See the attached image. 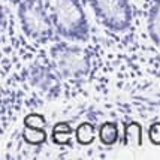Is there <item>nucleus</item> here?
<instances>
[{"label": "nucleus", "mask_w": 160, "mask_h": 160, "mask_svg": "<svg viewBox=\"0 0 160 160\" xmlns=\"http://www.w3.org/2000/svg\"><path fill=\"white\" fill-rule=\"evenodd\" d=\"M58 36L66 41L85 42L90 26L79 0H39Z\"/></svg>", "instance_id": "f257e3e1"}, {"label": "nucleus", "mask_w": 160, "mask_h": 160, "mask_svg": "<svg viewBox=\"0 0 160 160\" xmlns=\"http://www.w3.org/2000/svg\"><path fill=\"white\" fill-rule=\"evenodd\" d=\"M51 60L57 73L68 79H78L87 75L90 69V54L87 49L58 42L51 49Z\"/></svg>", "instance_id": "f03ea898"}, {"label": "nucleus", "mask_w": 160, "mask_h": 160, "mask_svg": "<svg viewBox=\"0 0 160 160\" xmlns=\"http://www.w3.org/2000/svg\"><path fill=\"white\" fill-rule=\"evenodd\" d=\"M21 28L35 42L43 43L54 39L56 30L39 0H22L18 6Z\"/></svg>", "instance_id": "7ed1b4c3"}, {"label": "nucleus", "mask_w": 160, "mask_h": 160, "mask_svg": "<svg viewBox=\"0 0 160 160\" xmlns=\"http://www.w3.org/2000/svg\"><path fill=\"white\" fill-rule=\"evenodd\" d=\"M98 20L111 32H126L132 26L130 0H88Z\"/></svg>", "instance_id": "20e7f679"}, {"label": "nucleus", "mask_w": 160, "mask_h": 160, "mask_svg": "<svg viewBox=\"0 0 160 160\" xmlns=\"http://www.w3.org/2000/svg\"><path fill=\"white\" fill-rule=\"evenodd\" d=\"M148 35L160 45V0H153L148 11Z\"/></svg>", "instance_id": "39448f33"}, {"label": "nucleus", "mask_w": 160, "mask_h": 160, "mask_svg": "<svg viewBox=\"0 0 160 160\" xmlns=\"http://www.w3.org/2000/svg\"><path fill=\"white\" fill-rule=\"evenodd\" d=\"M120 138L118 126L114 121H106L99 127V139L103 145H114Z\"/></svg>", "instance_id": "423d86ee"}, {"label": "nucleus", "mask_w": 160, "mask_h": 160, "mask_svg": "<svg viewBox=\"0 0 160 160\" xmlns=\"http://www.w3.org/2000/svg\"><path fill=\"white\" fill-rule=\"evenodd\" d=\"M96 138V129L90 123H81L77 129V141L81 145H90Z\"/></svg>", "instance_id": "0eeeda50"}, {"label": "nucleus", "mask_w": 160, "mask_h": 160, "mask_svg": "<svg viewBox=\"0 0 160 160\" xmlns=\"http://www.w3.org/2000/svg\"><path fill=\"white\" fill-rule=\"evenodd\" d=\"M72 138V129L66 123H58L52 129V141L58 145H66L70 142Z\"/></svg>", "instance_id": "6e6552de"}, {"label": "nucleus", "mask_w": 160, "mask_h": 160, "mask_svg": "<svg viewBox=\"0 0 160 160\" xmlns=\"http://www.w3.org/2000/svg\"><path fill=\"white\" fill-rule=\"evenodd\" d=\"M22 138H24L26 142L32 144V145H41L42 142H45V139H47V133L43 132V129H36V127L24 126Z\"/></svg>", "instance_id": "1a4fd4ad"}, {"label": "nucleus", "mask_w": 160, "mask_h": 160, "mask_svg": "<svg viewBox=\"0 0 160 160\" xmlns=\"http://www.w3.org/2000/svg\"><path fill=\"white\" fill-rule=\"evenodd\" d=\"M141 126L138 123H129L126 126V132H124V144L126 145H141Z\"/></svg>", "instance_id": "9d476101"}, {"label": "nucleus", "mask_w": 160, "mask_h": 160, "mask_svg": "<svg viewBox=\"0 0 160 160\" xmlns=\"http://www.w3.org/2000/svg\"><path fill=\"white\" fill-rule=\"evenodd\" d=\"M24 126L28 127H36V129H43L45 127V118L39 114H28L24 118Z\"/></svg>", "instance_id": "9b49d317"}, {"label": "nucleus", "mask_w": 160, "mask_h": 160, "mask_svg": "<svg viewBox=\"0 0 160 160\" xmlns=\"http://www.w3.org/2000/svg\"><path fill=\"white\" fill-rule=\"evenodd\" d=\"M148 138L154 145H160V123L151 124L150 130H148Z\"/></svg>", "instance_id": "f8f14e48"}]
</instances>
